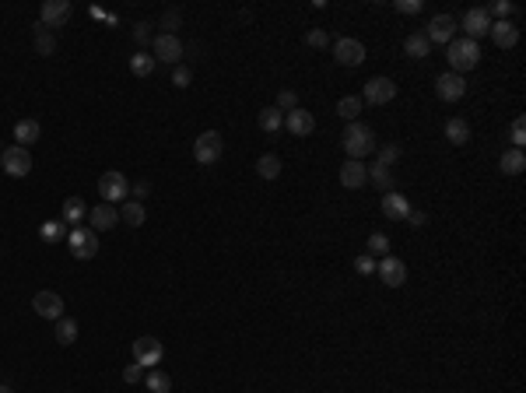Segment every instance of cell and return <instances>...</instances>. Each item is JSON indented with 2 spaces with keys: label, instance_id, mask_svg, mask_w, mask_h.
Segmentation results:
<instances>
[{
  "label": "cell",
  "instance_id": "1",
  "mask_svg": "<svg viewBox=\"0 0 526 393\" xmlns=\"http://www.w3.org/2000/svg\"><path fill=\"white\" fill-rule=\"evenodd\" d=\"M340 144H344L348 158L365 162V155L375 151V133H372V127H365V123H348V131L340 133Z\"/></svg>",
  "mask_w": 526,
  "mask_h": 393
},
{
  "label": "cell",
  "instance_id": "2",
  "mask_svg": "<svg viewBox=\"0 0 526 393\" xmlns=\"http://www.w3.org/2000/svg\"><path fill=\"white\" fill-rule=\"evenodd\" d=\"M445 53H449V67H452V74L474 71V67L481 63V46L474 43V39H452V43L445 46Z\"/></svg>",
  "mask_w": 526,
  "mask_h": 393
},
{
  "label": "cell",
  "instance_id": "3",
  "mask_svg": "<svg viewBox=\"0 0 526 393\" xmlns=\"http://www.w3.org/2000/svg\"><path fill=\"white\" fill-rule=\"evenodd\" d=\"M98 197H102V204H123V200H130V183H126V175L116 173V169H109V173L98 175Z\"/></svg>",
  "mask_w": 526,
  "mask_h": 393
},
{
  "label": "cell",
  "instance_id": "4",
  "mask_svg": "<svg viewBox=\"0 0 526 393\" xmlns=\"http://www.w3.org/2000/svg\"><path fill=\"white\" fill-rule=\"evenodd\" d=\"M221 155H225V141H221L218 131H203L201 137L193 141V158H197V165H218Z\"/></svg>",
  "mask_w": 526,
  "mask_h": 393
},
{
  "label": "cell",
  "instance_id": "5",
  "mask_svg": "<svg viewBox=\"0 0 526 393\" xmlns=\"http://www.w3.org/2000/svg\"><path fill=\"white\" fill-rule=\"evenodd\" d=\"M0 165H4V173L11 175V179H25V175L32 173V155H29V148L11 144V148L0 151Z\"/></svg>",
  "mask_w": 526,
  "mask_h": 393
},
{
  "label": "cell",
  "instance_id": "6",
  "mask_svg": "<svg viewBox=\"0 0 526 393\" xmlns=\"http://www.w3.org/2000/svg\"><path fill=\"white\" fill-rule=\"evenodd\" d=\"M71 14H74V4L71 0H46L39 11V25L42 29H64L67 21H71Z\"/></svg>",
  "mask_w": 526,
  "mask_h": 393
},
{
  "label": "cell",
  "instance_id": "7",
  "mask_svg": "<svg viewBox=\"0 0 526 393\" xmlns=\"http://www.w3.org/2000/svg\"><path fill=\"white\" fill-rule=\"evenodd\" d=\"M67 243H71V253H74L78 260H91V257L98 253V235H95L91 228H84V225H78V228L67 232Z\"/></svg>",
  "mask_w": 526,
  "mask_h": 393
},
{
  "label": "cell",
  "instance_id": "8",
  "mask_svg": "<svg viewBox=\"0 0 526 393\" xmlns=\"http://www.w3.org/2000/svg\"><path fill=\"white\" fill-rule=\"evenodd\" d=\"M151 56H155V63H168V67H179V60H183V43L176 39V36H155L151 39Z\"/></svg>",
  "mask_w": 526,
  "mask_h": 393
},
{
  "label": "cell",
  "instance_id": "9",
  "mask_svg": "<svg viewBox=\"0 0 526 393\" xmlns=\"http://www.w3.org/2000/svg\"><path fill=\"white\" fill-rule=\"evenodd\" d=\"M162 354H165V348H162L158 337H137V341H133V362H137L141 369H155V365L162 362Z\"/></svg>",
  "mask_w": 526,
  "mask_h": 393
},
{
  "label": "cell",
  "instance_id": "10",
  "mask_svg": "<svg viewBox=\"0 0 526 393\" xmlns=\"http://www.w3.org/2000/svg\"><path fill=\"white\" fill-rule=\"evenodd\" d=\"M397 98V85L390 81V78H372L368 85H365V98L368 106H386V102H393Z\"/></svg>",
  "mask_w": 526,
  "mask_h": 393
},
{
  "label": "cell",
  "instance_id": "11",
  "mask_svg": "<svg viewBox=\"0 0 526 393\" xmlns=\"http://www.w3.org/2000/svg\"><path fill=\"white\" fill-rule=\"evenodd\" d=\"M456 29H460V25H456V18H452V14H435V18L428 21L425 39H428V43L449 46V43H452V32H456Z\"/></svg>",
  "mask_w": 526,
  "mask_h": 393
},
{
  "label": "cell",
  "instance_id": "12",
  "mask_svg": "<svg viewBox=\"0 0 526 393\" xmlns=\"http://www.w3.org/2000/svg\"><path fill=\"white\" fill-rule=\"evenodd\" d=\"M333 56H337L340 67H358V63H365V43H358V39H337Z\"/></svg>",
  "mask_w": 526,
  "mask_h": 393
},
{
  "label": "cell",
  "instance_id": "13",
  "mask_svg": "<svg viewBox=\"0 0 526 393\" xmlns=\"http://www.w3.org/2000/svg\"><path fill=\"white\" fill-rule=\"evenodd\" d=\"M435 91H439V98H442V102H460V98L467 95V81H463V74L445 71L442 78L435 81Z\"/></svg>",
  "mask_w": 526,
  "mask_h": 393
},
{
  "label": "cell",
  "instance_id": "14",
  "mask_svg": "<svg viewBox=\"0 0 526 393\" xmlns=\"http://www.w3.org/2000/svg\"><path fill=\"white\" fill-rule=\"evenodd\" d=\"M460 29L467 32L463 39H474V43H477L481 36H487V29H491V21H487V11H485V7H470V11L463 14V25H460Z\"/></svg>",
  "mask_w": 526,
  "mask_h": 393
},
{
  "label": "cell",
  "instance_id": "15",
  "mask_svg": "<svg viewBox=\"0 0 526 393\" xmlns=\"http://www.w3.org/2000/svg\"><path fill=\"white\" fill-rule=\"evenodd\" d=\"M32 309L39 312L42 320H60L64 316V299L56 295V292H36V299H32Z\"/></svg>",
  "mask_w": 526,
  "mask_h": 393
},
{
  "label": "cell",
  "instance_id": "16",
  "mask_svg": "<svg viewBox=\"0 0 526 393\" xmlns=\"http://www.w3.org/2000/svg\"><path fill=\"white\" fill-rule=\"evenodd\" d=\"M284 127H288V133H295V137H309V133L316 131V116L309 109H291V113H284Z\"/></svg>",
  "mask_w": 526,
  "mask_h": 393
},
{
  "label": "cell",
  "instance_id": "17",
  "mask_svg": "<svg viewBox=\"0 0 526 393\" xmlns=\"http://www.w3.org/2000/svg\"><path fill=\"white\" fill-rule=\"evenodd\" d=\"M375 270H379V277H383L390 288H400L407 281V267H404V260H397V257H383V260L375 263Z\"/></svg>",
  "mask_w": 526,
  "mask_h": 393
},
{
  "label": "cell",
  "instance_id": "18",
  "mask_svg": "<svg viewBox=\"0 0 526 393\" xmlns=\"http://www.w3.org/2000/svg\"><path fill=\"white\" fill-rule=\"evenodd\" d=\"M88 221H91V232L98 235V232H109V228L120 221V211H116L113 204H98V208L88 211Z\"/></svg>",
  "mask_w": 526,
  "mask_h": 393
},
{
  "label": "cell",
  "instance_id": "19",
  "mask_svg": "<svg viewBox=\"0 0 526 393\" xmlns=\"http://www.w3.org/2000/svg\"><path fill=\"white\" fill-rule=\"evenodd\" d=\"M340 186L344 190H358V186H365L368 183V173H365V162H355V158H348L344 165H340Z\"/></svg>",
  "mask_w": 526,
  "mask_h": 393
},
{
  "label": "cell",
  "instance_id": "20",
  "mask_svg": "<svg viewBox=\"0 0 526 393\" xmlns=\"http://www.w3.org/2000/svg\"><path fill=\"white\" fill-rule=\"evenodd\" d=\"M487 36L495 39L498 49H512V46L520 43V29H516L512 21H495V25L487 29Z\"/></svg>",
  "mask_w": 526,
  "mask_h": 393
},
{
  "label": "cell",
  "instance_id": "21",
  "mask_svg": "<svg viewBox=\"0 0 526 393\" xmlns=\"http://www.w3.org/2000/svg\"><path fill=\"white\" fill-rule=\"evenodd\" d=\"M383 215L393 221H404L410 215V204H407V197H400L397 190H390V193H383Z\"/></svg>",
  "mask_w": 526,
  "mask_h": 393
},
{
  "label": "cell",
  "instance_id": "22",
  "mask_svg": "<svg viewBox=\"0 0 526 393\" xmlns=\"http://www.w3.org/2000/svg\"><path fill=\"white\" fill-rule=\"evenodd\" d=\"M84 218H88L84 200L81 197H67V200H64V211H60V221L71 225V228H78V225H84Z\"/></svg>",
  "mask_w": 526,
  "mask_h": 393
},
{
  "label": "cell",
  "instance_id": "23",
  "mask_svg": "<svg viewBox=\"0 0 526 393\" xmlns=\"http://www.w3.org/2000/svg\"><path fill=\"white\" fill-rule=\"evenodd\" d=\"M39 133H42V127L36 120H18V123H14V141H18L21 148H32V144L39 141Z\"/></svg>",
  "mask_w": 526,
  "mask_h": 393
},
{
  "label": "cell",
  "instance_id": "24",
  "mask_svg": "<svg viewBox=\"0 0 526 393\" xmlns=\"http://www.w3.org/2000/svg\"><path fill=\"white\" fill-rule=\"evenodd\" d=\"M144 218H148V211H144V204H141V200H123V208H120V221H123V225L141 228Z\"/></svg>",
  "mask_w": 526,
  "mask_h": 393
},
{
  "label": "cell",
  "instance_id": "25",
  "mask_svg": "<svg viewBox=\"0 0 526 393\" xmlns=\"http://www.w3.org/2000/svg\"><path fill=\"white\" fill-rule=\"evenodd\" d=\"M256 123H260V131L263 133H278L284 127V113L278 109V106H267V109H260Z\"/></svg>",
  "mask_w": 526,
  "mask_h": 393
},
{
  "label": "cell",
  "instance_id": "26",
  "mask_svg": "<svg viewBox=\"0 0 526 393\" xmlns=\"http://www.w3.org/2000/svg\"><path fill=\"white\" fill-rule=\"evenodd\" d=\"M365 173H368V183H372L375 190H383V193H390V190H393V175H390L386 165L372 162V165H365Z\"/></svg>",
  "mask_w": 526,
  "mask_h": 393
},
{
  "label": "cell",
  "instance_id": "27",
  "mask_svg": "<svg viewBox=\"0 0 526 393\" xmlns=\"http://www.w3.org/2000/svg\"><path fill=\"white\" fill-rule=\"evenodd\" d=\"M445 141H449V144H467V141H470V123H467L463 116H452V120L445 123Z\"/></svg>",
  "mask_w": 526,
  "mask_h": 393
},
{
  "label": "cell",
  "instance_id": "28",
  "mask_svg": "<svg viewBox=\"0 0 526 393\" xmlns=\"http://www.w3.org/2000/svg\"><path fill=\"white\" fill-rule=\"evenodd\" d=\"M498 165H502V173H505V175H520L526 169V155L520 151V148H509V151L502 155V162H498Z\"/></svg>",
  "mask_w": 526,
  "mask_h": 393
},
{
  "label": "cell",
  "instance_id": "29",
  "mask_svg": "<svg viewBox=\"0 0 526 393\" xmlns=\"http://www.w3.org/2000/svg\"><path fill=\"white\" fill-rule=\"evenodd\" d=\"M155 67H158V63H155V56H151V53H144V49L130 56V71H133L137 78H151V74H155Z\"/></svg>",
  "mask_w": 526,
  "mask_h": 393
},
{
  "label": "cell",
  "instance_id": "30",
  "mask_svg": "<svg viewBox=\"0 0 526 393\" xmlns=\"http://www.w3.org/2000/svg\"><path fill=\"white\" fill-rule=\"evenodd\" d=\"M53 337H56V344H60V348L74 344V341H78V323H74V320H67V316H60V320H56V334H53Z\"/></svg>",
  "mask_w": 526,
  "mask_h": 393
},
{
  "label": "cell",
  "instance_id": "31",
  "mask_svg": "<svg viewBox=\"0 0 526 393\" xmlns=\"http://www.w3.org/2000/svg\"><path fill=\"white\" fill-rule=\"evenodd\" d=\"M404 49H407V56L425 60V56H428V49H432V43L425 39V32H410V36L404 39Z\"/></svg>",
  "mask_w": 526,
  "mask_h": 393
},
{
  "label": "cell",
  "instance_id": "32",
  "mask_svg": "<svg viewBox=\"0 0 526 393\" xmlns=\"http://www.w3.org/2000/svg\"><path fill=\"white\" fill-rule=\"evenodd\" d=\"M362 98H358V95H344V98H340V102H337V116H344V120H351V123H355V120H358V113H362Z\"/></svg>",
  "mask_w": 526,
  "mask_h": 393
},
{
  "label": "cell",
  "instance_id": "33",
  "mask_svg": "<svg viewBox=\"0 0 526 393\" xmlns=\"http://www.w3.org/2000/svg\"><path fill=\"white\" fill-rule=\"evenodd\" d=\"M67 232H71V228H67L64 221H42V228H39L42 243H60Z\"/></svg>",
  "mask_w": 526,
  "mask_h": 393
},
{
  "label": "cell",
  "instance_id": "34",
  "mask_svg": "<svg viewBox=\"0 0 526 393\" xmlns=\"http://www.w3.org/2000/svg\"><path fill=\"white\" fill-rule=\"evenodd\" d=\"M281 158H278V155H263V158H260V162H256V173L263 175V179H278V175H281Z\"/></svg>",
  "mask_w": 526,
  "mask_h": 393
},
{
  "label": "cell",
  "instance_id": "35",
  "mask_svg": "<svg viewBox=\"0 0 526 393\" xmlns=\"http://www.w3.org/2000/svg\"><path fill=\"white\" fill-rule=\"evenodd\" d=\"M53 49H56V36H53L49 29L36 25V53H39V56H49Z\"/></svg>",
  "mask_w": 526,
  "mask_h": 393
},
{
  "label": "cell",
  "instance_id": "36",
  "mask_svg": "<svg viewBox=\"0 0 526 393\" xmlns=\"http://www.w3.org/2000/svg\"><path fill=\"white\" fill-rule=\"evenodd\" d=\"M144 387H148L151 393H168V390H172V379L165 376L162 369H151V372H148V379H144Z\"/></svg>",
  "mask_w": 526,
  "mask_h": 393
},
{
  "label": "cell",
  "instance_id": "37",
  "mask_svg": "<svg viewBox=\"0 0 526 393\" xmlns=\"http://www.w3.org/2000/svg\"><path fill=\"white\" fill-rule=\"evenodd\" d=\"M400 155H404V151H400V144H383V148H379V165H386V169H390Z\"/></svg>",
  "mask_w": 526,
  "mask_h": 393
},
{
  "label": "cell",
  "instance_id": "38",
  "mask_svg": "<svg viewBox=\"0 0 526 393\" xmlns=\"http://www.w3.org/2000/svg\"><path fill=\"white\" fill-rule=\"evenodd\" d=\"M368 253H383V257H386V253H390V239H386L383 232H372V235H368Z\"/></svg>",
  "mask_w": 526,
  "mask_h": 393
},
{
  "label": "cell",
  "instance_id": "39",
  "mask_svg": "<svg viewBox=\"0 0 526 393\" xmlns=\"http://www.w3.org/2000/svg\"><path fill=\"white\" fill-rule=\"evenodd\" d=\"M278 109H281V113H291V109H298V91L284 88L281 95H278Z\"/></svg>",
  "mask_w": 526,
  "mask_h": 393
},
{
  "label": "cell",
  "instance_id": "40",
  "mask_svg": "<svg viewBox=\"0 0 526 393\" xmlns=\"http://www.w3.org/2000/svg\"><path fill=\"white\" fill-rule=\"evenodd\" d=\"M190 81H193V71L179 63V67L172 71V85H176V88H190Z\"/></svg>",
  "mask_w": 526,
  "mask_h": 393
},
{
  "label": "cell",
  "instance_id": "41",
  "mask_svg": "<svg viewBox=\"0 0 526 393\" xmlns=\"http://www.w3.org/2000/svg\"><path fill=\"white\" fill-rule=\"evenodd\" d=\"M509 137H512V148H520V151H523V144H526L523 116H516V120H512V131H509Z\"/></svg>",
  "mask_w": 526,
  "mask_h": 393
},
{
  "label": "cell",
  "instance_id": "42",
  "mask_svg": "<svg viewBox=\"0 0 526 393\" xmlns=\"http://www.w3.org/2000/svg\"><path fill=\"white\" fill-rule=\"evenodd\" d=\"M133 39H137L141 49H144V46L151 43V25H148V21H137V25H133Z\"/></svg>",
  "mask_w": 526,
  "mask_h": 393
},
{
  "label": "cell",
  "instance_id": "43",
  "mask_svg": "<svg viewBox=\"0 0 526 393\" xmlns=\"http://www.w3.org/2000/svg\"><path fill=\"white\" fill-rule=\"evenodd\" d=\"M393 7H397L400 14H418V11L425 7V0H393Z\"/></svg>",
  "mask_w": 526,
  "mask_h": 393
},
{
  "label": "cell",
  "instance_id": "44",
  "mask_svg": "<svg viewBox=\"0 0 526 393\" xmlns=\"http://www.w3.org/2000/svg\"><path fill=\"white\" fill-rule=\"evenodd\" d=\"M305 43L313 46V49H323V46H330V36H326L323 29H313V32L305 36Z\"/></svg>",
  "mask_w": 526,
  "mask_h": 393
},
{
  "label": "cell",
  "instance_id": "45",
  "mask_svg": "<svg viewBox=\"0 0 526 393\" xmlns=\"http://www.w3.org/2000/svg\"><path fill=\"white\" fill-rule=\"evenodd\" d=\"M491 14H498L502 21H509V14H516V7H512L509 0H495V4H491Z\"/></svg>",
  "mask_w": 526,
  "mask_h": 393
},
{
  "label": "cell",
  "instance_id": "46",
  "mask_svg": "<svg viewBox=\"0 0 526 393\" xmlns=\"http://www.w3.org/2000/svg\"><path fill=\"white\" fill-rule=\"evenodd\" d=\"M179 25V11H165V18H162V29H165V36H172V29Z\"/></svg>",
  "mask_w": 526,
  "mask_h": 393
},
{
  "label": "cell",
  "instance_id": "47",
  "mask_svg": "<svg viewBox=\"0 0 526 393\" xmlns=\"http://www.w3.org/2000/svg\"><path fill=\"white\" fill-rule=\"evenodd\" d=\"M141 372H144V369L133 362V365H126V369H123V379H126V383H141Z\"/></svg>",
  "mask_w": 526,
  "mask_h": 393
},
{
  "label": "cell",
  "instance_id": "48",
  "mask_svg": "<svg viewBox=\"0 0 526 393\" xmlns=\"http://www.w3.org/2000/svg\"><path fill=\"white\" fill-rule=\"evenodd\" d=\"M355 270H358V274H365V277H368V274H372V270H375V260H372V257H358V260H355Z\"/></svg>",
  "mask_w": 526,
  "mask_h": 393
},
{
  "label": "cell",
  "instance_id": "49",
  "mask_svg": "<svg viewBox=\"0 0 526 393\" xmlns=\"http://www.w3.org/2000/svg\"><path fill=\"white\" fill-rule=\"evenodd\" d=\"M404 221H410L414 228H421V225H425V215H421V211H410V215H407Z\"/></svg>",
  "mask_w": 526,
  "mask_h": 393
},
{
  "label": "cell",
  "instance_id": "50",
  "mask_svg": "<svg viewBox=\"0 0 526 393\" xmlns=\"http://www.w3.org/2000/svg\"><path fill=\"white\" fill-rule=\"evenodd\" d=\"M148 193V183H137V186H130V197H144Z\"/></svg>",
  "mask_w": 526,
  "mask_h": 393
},
{
  "label": "cell",
  "instance_id": "51",
  "mask_svg": "<svg viewBox=\"0 0 526 393\" xmlns=\"http://www.w3.org/2000/svg\"><path fill=\"white\" fill-rule=\"evenodd\" d=\"M0 393H14V390H11V387H7V383H0Z\"/></svg>",
  "mask_w": 526,
  "mask_h": 393
}]
</instances>
